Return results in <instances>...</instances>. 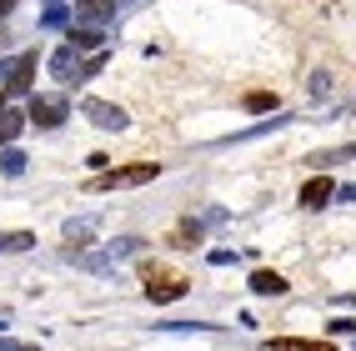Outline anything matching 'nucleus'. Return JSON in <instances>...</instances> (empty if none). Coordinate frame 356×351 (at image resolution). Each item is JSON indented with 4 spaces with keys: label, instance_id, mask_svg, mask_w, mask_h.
<instances>
[{
    "label": "nucleus",
    "instance_id": "nucleus-1",
    "mask_svg": "<svg viewBox=\"0 0 356 351\" xmlns=\"http://www.w3.org/2000/svg\"><path fill=\"white\" fill-rule=\"evenodd\" d=\"M140 281H146V296H151V301H176V296H186V276L171 271V266L146 261V266H140Z\"/></svg>",
    "mask_w": 356,
    "mask_h": 351
},
{
    "label": "nucleus",
    "instance_id": "nucleus-2",
    "mask_svg": "<svg viewBox=\"0 0 356 351\" xmlns=\"http://www.w3.org/2000/svg\"><path fill=\"white\" fill-rule=\"evenodd\" d=\"M156 176V161H146V166H121V171H106V176H96L90 186L96 191H106V186H140V181H151Z\"/></svg>",
    "mask_w": 356,
    "mask_h": 351
},
{
    "label": "nucleus",
    "instance_id": "nucleus-3",
    "mask_svg": "<svg viewBox=\"0 0 356 351\" xmlns=\"http://www.w3.org/2000/svg\"><path fill=\"white\" fill-rule=\"evenodd\" d=\"M266 351H337L326 341H301V336H281V341H266Z\"/></svg>",
    "mask_w": 356,
    "mask_h": 351
},
{
    "label": "nucleus",
    "instance_id": "nucleus-4",
    "mask_svg": "<svg viewBox=\"0 0 356 351\" xmlns=\"http://www.w3.org/2000/svg\"><path fill=\"white\" fill-rule=\"evenodd\" d=\"M251 286H256L261 296H281V291H286V281H281L276 271H256V276H251Z\"/></svg>",
    "mask_w": 356,
    "mask_h": 351
},
{
    "label": "nucleus",
    "instance_id": "nucleus-5",
    "mask_svg": "<svg viewBox=\"0 0 356 351\" xmlns=\"http://www.w3.org/2000/svg\"><path fill=\"white\" fill-rule=\"evenodd\" d=\"M326 196H331V181H326V176H316V181H312V186L301 191V201H306V206H321Z\"/></svg>",
    "mask_w": 356,
    "mask_h": 351
},
{
    "label": "nucleus",
    "instance_id": "nucleus-6",
    "mask_svg": "<svg viewBox=\"0 0 356 351\" xmlns=\"http://www.w3.org/2000/svg\"><path fill=\"white\" fill-rule=\"evenodd\" d=\"M31 115H35L40 126H56V115H60V101H35V111H31Z\"/></svg>",
    "mask_w": 356,
    "mask_h": 351
},
{
    "label": "nucleus",
    "instance_id": "nucleus-7",
    "mask_svg": "<svg viewBox=\"0 0 356 351\" xmlns=\"http://www.w3.org/2000/svg\"><path fill=\"white\" fill-rule=\"evenodd\" d=\"M90 115H96L101 126H126V115H121V111H111V106H90Z\"/></svg>",
    "mask_w": 356,
    "mask_h": 351
},
{
    "label": "nucleus",
    "instance_id": "nucleus-8",
    "mask_svg": "<svg viewBox=\"0 0 356 351\" xmlns=\"http://www.w3.org/2000/svg\"><path fill=\"white\" fill-rule=\"evenodd\" d=\"M246 106H251V111H266V106H271V96H266V90H256V96H246Z\"/></svg>",
    "mask_w": 356,
    "mask_h": 351
},
{
    "label": "nucleus",
    "instance_id": "nucleus-9",
    "mask_svg": "<svg viewBox=\"0 0 356 351\" xmlns=\"http://www.w3.org/2000/svg\"><path fill=\"white\" fill-rule=\"evenodd\" d=\"M81 6H86L90 15H101V10H111V0H81Z\"/></svg>",
    "mask_w": 356,
    "mask_h": 351
},
{
    "label": "nucleus",
    "instance_id": "nucleus-10",
    "mask_svg": "<svg viewBox=\"0 0 356 351\" xmlns=\"http://www.w3.org/2000/svg\"><path fill=\"white\" fill-rule=\"evenodd\" d=\"M0 10H10V0H0Z\"/></svg>",
    "mask_w": 356,
    "mask_h": 351
}]
</instances>
